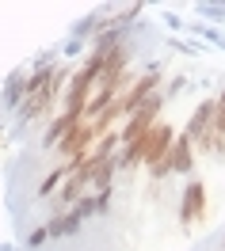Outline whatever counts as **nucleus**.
<instances>
[{"label": "nucleus", "instance_id": "obj_1", "mask_svg": "<svg viewBox=\"0 0 225 251\" xmlns=\"http://www.w3.org/2000/svg\"><path fill=\"white\" fill-rule=\"evenodd\" d=\"M214 114H218V99H202V103L191 110V118H187V126H183V133L195 141V149L206 145L210 129H214Z\"/></svg>", "mask_w": 225, "mask_h": 251}, {"label": "nucleus", "instance_id": "obj_2", "mask_svg": "<svg viewBox=\"0 0 225 251\" xmlns=\"http://www.w3.org/2000/svg\"><path fill=\"white\" fill-rule=\"evenodd\" d=\"M206 209V183L191 179L187 190H183V202H179V225H195Z\"/></svg>", "mask_w": 225, "mask_h": 251}, {"label": "nucleus", "instance_id": "obj_3", "mask_svg": "<svg viewBox=\"0 0 225 251\" xmlns=\"http://www.w3.org/2000/svg\"><path fill=\"white\" fill-rule=\"evenodd\" d=\"M195 156H198L195 141L187 137V133H179L176 145H172V156L164 160V164H168V172H172V175H191L195 172Z\"/></svg>", "mask_w": 225, "mask_h": 251}, {"label": "nucleus", "instance_id": "obj_4", "mask_svg": "<svg viewBox=\"0 0 225 251\" xmlns=\"http://www.w3.org/2000/svg\"><path fill=\"white\" fill-rule=\"evenodd\" d=\"M81 225H84V217L77 213V209H69V213H61V217H50L46 221V232H50V240H65V236L81 232Z\"/></svg>", "mask_w": 225, "mask_h": 251}, {"label": "nucleus", "instance_id": "obj_5", "mask_svg": "<svg viewBox=\"0 0 225 251\" xmlns=\"http://www.w3.org/2000/svg\"><path fill=\"white\" fill-rule=\"evenodd\" d=\"M198 16L214 19V23H222L225 19V4H198Z\"/></svg>", "mask_w": 225, "mask_h": 251}, {"label": "nucleus", "instance_id": "obj_6", "mask_svg": "<svg viewBox=\"0 0 225 251\" xmlns=\"http://www.w3.org/2000/svg\"><path fill=\"white\" fill-rule=\"evenodd\" d=\"M191 31H195V34H202V38H210V42H218V46L225 50V34H222V31H214V27H202V23H195Z\"/></svg>", "mask_w": 225, "mask_h": 251}, {"label": "nucleus", "instance_id": "obj_7", "mask_svg": "<svg viewBox=\"0 0 225 251\" xmlns=\"http://www.w3.org/2000/svg\"><path fill=\"white\" fill-rule=\"evenodd\" d=\"M50 232H46V225H38V228H31L27 232V248H38V244H46Z\"/></svg>", "mask_w": 225, "mask_h": 251}]
</instances>
